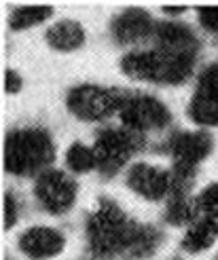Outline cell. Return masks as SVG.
<instances>
[{
	"label": "cell",
	"instance_id": "obj_1",
	"mask_svg": "<svg viewBox=\"0 0 218 260\" xmlns=\"http://www.w3.org/2000/svg\"><path fill=\"white\" fill-rule=\"evenodd\" d=\"M87 260H144L157 252L163 233L130 218L117 201L100 197L85 222Z\"/></svg>",
	"mask_w": 218,
	"mask_h": 260
},
{
	"label": "cell",
	"instance_id": "obj_2",
	"mask_svg": "<svg viewBox=\"0 0 218 260\" xmlns=\"http://www.w3.org/2000/svg\"><path fill=\"white\" fill-rule=\"evenodd\" d=\"M55 161L53 136L45 127H15L5 138V172L17 178H36Z\"/></svg>",
	"mask_w": 218,
	"mask_h": 260
},
{
	"label": "cell",
	"instance_id": "obj_3",
	"mask_svg": "<svg viewBox=\"0 0 218 260\" xmlns=\"http://www.w3.org/2000/svg\"><path fill=\"white\" fill-rule=\"evenodd\" d=\"M197 66V53H168L161 49H136L119 61L127 79L152 85H182Z\"/></svg>",
	"mask_w": 218,
	"mask_h": 260
},
{
	"label": "cell",
	"instance_id": "obj_4",
	"mask_svg": "<svg viewBox=\"0 0 218 260\" xmlns=\"http://www.w3.org/2000/svg\"><path fill=\"white\" fill-rule=\"evenodd\" d=\"M146 148V136L134 129L102 127L94 140V152L98 159V174L102 178H114L134 159V154Z\"/></svg>",
	"mask_w": 218,
	"mask_h": 260
},
{
	"label": "cell",
	"instance_id": "obj_5",
	"mask_svg": "<svg viewBox=\"0 0 218 260\" xmlns=\"http://www.w3.org/2000/svg\"><path fill=\"white\" fill-rule=\"evenodd\" d=\"M127 91L83 83L66 93V108L72 116L85 123H104L121 112Z\"/></svg>",
	"mask_w": 218,
	"mask_h": 260
},
{
	"label": "cell",
	"instance_id": "obj_6",
	"mask_svg": "<svg viewBox=\"0 0 218 260\" xmlns=\"http://www.w3.org/2000/svg\"><path fill=\"white\" fill-rule=\"evenodd\" d=\"M119 119L123 127L146 136L148 132L168 129L172 125V112L155 95L142 93V91H127Z\"/></svg>",
	"mask_w": 218,
	"mask_h": 260
},
{
	"label": "cell",
	"instance_id": "obj_7",
	"mask_svg": "<svg viewBox=\"0 0 218 260\" xmlns=\"http://www.w3.org/2000/svg\"><path fill=\"white\" fill-rule=\"evenodd\" d=\"M79 186L70 174L49 167L47 172L34 178V199L51 216H64L76 203Z\"/></svg>",
	"mask_w": 218,
	"mask_h": 260
},
{
	"label": "cell",
	"instance_id": "obj_8",
	"mask_svg": "<svg viewBox=\"0 0 218 260\" xmlns=\"http://www.w3.org/2000/svg\"><path fill=\"white\" fill-rule=\"evenodd\" d=\"M165 154L172 157V170L197 174V165L203 163L214 150L212 134L197 129V132H174L163 144Z\"/></svg>",
	"mask_w": 218,
	"mask_h": 260
},
{
	"label": "cell",
	"instance_id": "obj_9",
	"mask_svg": "<svg viewBox=\"0 0 218 260\" xmlns=\"http://www.w3.org/2000/svg\"><path fill=\"white\" fill-rule=\"evenodd\" d=\"M157 21L142 7L123 9L110 19V38L119 47H136L140 43L152 41Z\"/></svg>",
	"mask_w": 218,
	"mask_h": 260
},
{
	"label": "cell",
	"instance_id": "obj_10",
	"mask_svg": "<svg viewBox=\"0 0 218 260\" xmlns=\"http://www.w3.org/2000/svg\"><path fill=\"white\" fill-rule=\"evenodd\" d=\"M125 184L146 201H168L172 194V170L140 161L130 165Z\"/></svg>",
	"mask_w": 218,
	"mask_h": 260
},
{
	"label": "cell",
	"instance_id": "obj_11",
	"mask_svg": "<svg viewBox=\"0 0 218 260\" xmlns=\"http://www.w3.org/2000/svg\"><path fill=\"white\" fill-rule=\"evenodd\" d=\"M17 248L30 260H51L66 248V235L55 226H28L17 237Z\"/></svg>",
	"mask_w": 218,
	"mask_h": 260
},
{
	"label": "cell",
	"instance_id": "obj_12",
	"mask_svg": "<svg viewBox=\"0 0 218 260\" xmlns=\"http://www.w3.org/2000/svg\"><path fill=\"white\" fill-rule=\"evenodd\" d=\"M152 43H155V49L168 51V53H199L201 49L195 30L189 23L176 19L157 21Z\"/></svg>",
	"mask_w": 218,
	"mask_h": 260
},
{
	"label": "cell",
	"instance_id": "obj_13",
	"mask_svg": "<svg viewBox=\"0 0 218 260\" xmlns=\"http://www.w3.org/2000/svg\"><path fill=\"white\" fill-rule=\"evenodd\" d=\"M85 28L74 19H59L53 25H49L45 34L47 45L59 53H72V51L81 49L85 45Z\"/></svg>",
	"mask_w": 218,
	"mask_h": 260
},
{
	"label": "cell",
	"instance_id": "obj_14",
	"mask_svg": "<svg viewBox=\"0 0 218 260\" xmlns=\"http://www.w3.org/2000/svg\"><path fill=\"white\" fill-rule=\"evenodd\" d=\"M218 239V220L201 216L191 224L180 241V248L186 254H199L212 248L214 241Z\"/></svg>",
	"mask_w": 218,
	"mask_h": 260
},
{
	"label": "cell",
	"instance_id": "obj_15",
	"mask_svg": "<svg viewBox=\"0 0 218 260\" xmlns=\"http://www.w3.org/2000/svg\"><path fill=\"white\" fill-rule=\"evenodd\" d=\"M197 218H201L197 201L191 194H172L168 197L163 210V220L172 226H182V224H193Z\"/></svg>",
	"mask_w": 218,
	"mask_h": 260
},
{
	"label": "cell",
	"instance_id": "obj_16",
	"mask_svg": "<svg viewBox=\"0 0 218 260\" xmlns=\"http://www.w3.org/2000/svg\"><path fill=\"white\" fill-rule=\"evenodd\" d=\"M51 15H53V7H15L9 15V28L13 32H21L47 21Z\"/></svg>",
	"mask_w": 218,
	"mask_h": 260
},
{
	"label": "cell",
	"instance_id": "obj_17",
	"mask_svg": "<svg viewBox=\"0 0 218 260\" xmlns=\"http://www.w3.org/2000/svg\"><path fill=\"white\" fill-rule=\"evenodd\" d=\"M66 167L72 174H89L98 170V159L94 146H87L83 142H74L66 150Z\"/></svg>",
	"mask_w": 218,
	"mask_h": 260
},
{
	"label": "cell",
	"instance_id": "obj_18",
	"mask_svg": "<svg viewBox=\"0 0 218 260\" xmlns=\"http://www.w3.org/2000/svg\"><path fill=\"white\" fill-rule=\"evenodd\" d=\"M189 116L199 127H218V102L193 95L189 104Z\"/></svg>",
	"mask_w": 218,
	"mask_h": 260
},
{
	"label": "cell",
	"instance_id": "obj_19",
	"mask_svg": "<svg viewBox=\"0 0 218 260\" xmlns=\"http://www.w3.org/2000/svg\"><path fill=\"white\" fill-rule=\"evenodd\" d=\"M193 95L218 102V63H208V66L199 72Z\"/></svg>",
	"mask_w": 218,
	"mask_h": 260
},
{
	"label": "cell",
	"instance_id": "obj_20",
	"mask_svg": "<svg viewBox=\"0 0 218 260\" xmlns=\"http://www.w3.org/2000/svg\"><path fill=\"white\" fill-rule=\"evenodd\" d=\"M195 201H197V207H199L201 216H208V218L218 220V182L208 184L195 197Z\"/></svg>",
	"mask_w": 218,
	"mask_h": 260
},
{
	"label": "cell",
	"instance_id": "obj_21",
	"mask_svg": "<svg viewBox=\"0 0 218 260\" xmlns=\"http://www.w3.org/2000/svg\"><path fill=\"white\" fill-rule=\"evenodd\" d=\"M19 216H21V201L15 192L7 190L3 197V229L11 231L19 222Z\"/></svg>",
	"mask_w": 218,
	"mask_h": 260
},
{
	"label": "cell",
	"instance_id": "obj_22",
	"mask_svg": "<svg viewBox=\"0 0 218 260\" xmlns=\"http://www.w3.org/2000/svg\"><path fill=\"white\" fill-rule=\"evenodd\" d=\"M197 21L203 30L218 36V7H201L197 9Z\"/></svg>",
	"mask_w": 218,
	"mask_h": 260
},
{
	"label": "cell",
	"instance_id": "obj_23",
	"mask_svg": "<svg viewBox=\"0 0 218 260\" xmlns=\"http://www.w3.org/2000/svg\"><path fill=\"white\" fill-rule=\"evenodd\" d=\"M23 87V76L13 70V68H7L5 70V91L7 93H19Z\"/></svg>",
	"mask_w": 218,
	"mask_h": 260
},
{
	"label": "cell",
	"instance_id": "obj_24",
	"mask_svg": "<svg viewBox=\"0 0 218 260\" xmlns=\"http://www.w3.org/2000/svg\"><path fill=\"white\" fill-rule=\"evenodd\" d=\"M161 11H163L168 17H178V15H184V13H186L184 7H163Z\"/></svg>",
	"mask_w": 218,
	"mask_h": 260
}]
</instances>
